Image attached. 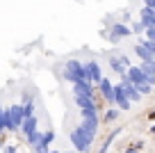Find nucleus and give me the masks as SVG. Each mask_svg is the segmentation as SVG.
I'll list each match as a JSON object with an SVG mask.
<instances>
[{
  "label": "nucleus",
  "mask_w": 155,
  "mask_h": 153,
  "mask_svg": "<svg viewBox=\"0 0 155 153\" xmlns=\"http://www.w3.org/2000/svg\"><path fill=\"white\" fill-rule=\"evenodd\" d=\"M50 153H59V151H50Z\"/></svg>",
  "instance_id": "c85d7f7f"
},
{
  "label": "nucleus",
  "mask_w": 155,
  "mask_h": 153,
  "mask_svg": "<svg viewBox=\"0 0 155 153\" xmlns=\"http://www.w3.org/2000/svg\"><path fill=\"white\" fill-rule=\"evenodd\" d=\"M141 71L148 76V82H150V85H155V59L144 62V64H141Z\"/></svg>",
  "instance_id": "4468645a"
},
{
  "label": "nucleus",
  "mask_w": 155,
  "mask_h": 153,
  "mask_svg": "<svg viewBox=\"0 0 155 153\" xmlns=\"http://www.w3.org/2000/svg\"><path fill=\"white\" fill-rule=\"evenodd\" d=\"M110 66L116 71V76H121V78H126V71H128V66L121 62V57H110Z\"/></svg>",
  "instance_id": "ddd939ff"
},
{
  "label": "nucleus",
  "mask_w": 155,
  "mask_h": 153,
  "mask_svg": "<svg viewBox=\"0 0 155 153\" xmlns=\"http://www.w3.org/2000/svg\"><path fill=\"white\" fill-rule=\"evenodd\" d=\"M75 103L80 110H89V107H96L94 103V96H75Z\"/></svg>",
  "instance_id": "2eb2a0df"
},
{
  "label": "nucleus",
  "mask_w": 155,
  "mask_h": 153,
  "mask_svg": "<svg viewBox=\"0 0 155 153\" xmlns=\"http://www.w3.org/2000/svg\"><path fill=\"white\" fill-rule=\"evenodd\" d=\"M116 117H119V110H116V107H110V110H107V114H105V121H114Z\"/></svg>",
  "instance_id": "412c9836"
},
{
  "label": "nucleus",
  "mask_w": 155,
  "mask_h": 153,
  "mask_svg": "<svg viewBox=\"0 0 155 153\" xmlns=\"http://www.w3.org/2000/svg\"><path fill=\"white\" fill-rule=\"evenodd\" d=\"M41 139H44V142H53V139H55V133H53V130H46V133H44V137H41Z\"/></svg>",
  "instance_id": "5701e85b"
},
{
  "label": "nucleus",
  "mask_w": 155,
  "mask_h": 153,
  "mask_svg": "<svg viewBox=\"0 0 155 153\" xmlns=\"http://www.w3.org/2000/svg\"><path fill=\"white\" fill-rule=\"evenodd\" d=\"M37 124H39V121H37V117H25V119H23V126H21V130H23V133H25V137H28V135H32L34 133V130H37Z\"/></svg>",
  "instance_id": "f8f14e48"
},
{
  "label": "nucleus",
  "mask_w": 155,
  "mask_h": 153,
  "mask_svg": "<svg viewBox=\"0 0 155 153\" xmlns=\"http://www.w3.org/2000/svg\"><path fill=\"white\" fill-rule=\"evenodd\" d=\"M135 53L139 55V57L144 59V62H148V59H155V55L150 53V50H148L146 46H141V43H137V46H135Z\"/></svg>",
  "instance_id": "f3484780"
},
{
  "label": "nucleus",
  "mask_w": 155,
  "mask_h": 153,
  "mask_svg": "<svg viewBox=\"0 0 155 153\" xmlns=\"http://www.w3.org/2000/svg\"><path fill=\"white\" fill-rule=\"evenodd\" d=\"M130 32H132V30L126 28L123 23H114V28H112V34H110V41H119V39L128 37Z\"/></svg>",
  "instance_id": "1a4fd4ad"
},
{
  "label": "nucleus",
  "mask_w": 155,
  "mask_h": 153,
  "mask_svg": "<svg viewBox=\"0 0 155 153\" xmlns=\"http://www.w3.org/2000/svg\"><path fill=\"white\" fill-rule=\"evenodd\" d=\"M146 7H150V9H155V0H144Z\"/></svg>",
  "instance_id": "bb28decb"
},
{
  "label": "nucleus",
  "mask_w": 155,
  "mask_h": 153,
  "mask_svg": "<svg viewBox=\"0 0 155 153\" xmlns=\"http://www.w3.org/2000/svg\"><path fill=\"white\" fill-rule=\"evenodd\" d=\"M34 153H50V144L48 142H44V139H41V142H39V144H34Z\"/></svg>",
  "instance_id": "6ab92c4d"
},
{
  "label": "nucleus",
  "mask_w": 155,
  "mask_h": 153,
  "mask_svg": "<svg viewBox=\"0 0 155 153\" xmlns=\"http://www.w3.org/2000/svg\"><path fill=\"white\" fill-rule=\"evenodd\" d=\"M84 71H87V80H91L94 85H98V82L103 80V73H101V66H98V62H87L84 64Z\"/></svg>",
  "instance_id": "39448f33"
},
{
  "label": "nucleus",
  "mask_w": 155,
  "mask_h": 153,
  "mask_svg": "<svg viewBox=\"0 0 155 153\" xmlns=\"http://www.w3.org/2000/svg\"><path fill=\"white\" fill-rule=\"evenodd\" d=\"M126 78L132 82V85H137V87H139V85H144V82H148V76H146V73L141 71V66H132V64L128 66Z\"/></svg>",
  "instance_id": "7ed1b4c3"
},
{
  "label": "nucleus",
  "mask_w": 155,
  "mask_h": 153,
  "mask_svg": "<svg viewBox=\"0 0 155 153\" xmlns=\"http://www.w3.org/2000/svg\"><path fill=\"white\" fill-rule=\"evenodd\" d=\"M98 89H101V94H103V98L105 100H114V85H112L110 80H105V78H103L101 82H98Z\"/></svg>",
  "instance_id": "9d476101"
},
{
  "label": "nucleus",
  "mask_w": 155,
  "mask_h": 153,
  "mask_svg": "<svg viewBox=\"0 0 155 153\" xmlns=\"http://www.w3.org/2000/svg\"><path fill=\"white\" fill-rule=\"evenodd\" d=\"M139 146H141V144H137V146H130L126 153H139Z\"/></svg>",
  "instance_id": "a878e982"
},
{
  "label": "nucleus",
  "mask_w": 155,
  "mask_h": 153,
  "mask_svg": "<svg viewBox=\"0 0 155 153\" xmlns=\"http://www.w3.org/2000/svg\"><path fill=\"white\" fill-rule=\"evenodd\" d=\"M121 87H123V91H126V96H128L130 100H135V103H137V100L141 98V94H139V89H137V85H132V82L128 80V78H123Z\"/></svg>",
  "instance_id": "6e6552de"
},
{
  "label": "nucleus",
  "mask_w": 155,
  "mask_h": 153,
  "mask_svg": "<svg viewBox=\"0 0 155 153\" xmlns=\"http://www.w3.org/2000/svg\"><path fill=\"white\" fill-rule=\"evenodd\" d=\"M9 110H12V119H14V128L18 130L25 119V107H23V103H18V105H12Z\"/></svg>",
  "instance_id": "0eeeda50"
},
{
  "label": "nucleus",
  "mask_w": 155,
  "mask_h": 153,
  "mask_svg": "<svg viewBox=\"0 0 155 153\" xmlns=\"http://www.w3.org/2000/svg\"><path fill=\"white\" fill-rule=\"evenodd\" d=\"M141 21H144L146 28L155 25V9H150V7H144V9H141Z\"/></svg>",
  "instance_id": "dca6fc26"
},
{
  "label": "nucleus",
  "mask_w": 155,
  "mask_h": 153,
  "mask_svg": "<svg viewBox=\"0 0 155 153\" xmlns=\"http://www.w3.org/2000/svg\"><path fill=\"white\" fill-rule=\"evenodd\" d=\"M132 32H146L144 21H137V23H132Z\"/></svg>",
  "instance_id": "4be33fe9"
},
{
  "label": "nucleus",
  "mask_w": 155,
  "mask_h": 153,
  "mask_svg": "<svg viewBox=\"0 0 155 153\" xmlns=\"http://www.w3.org/2000/svg\"><path fill=\"white\" fill-rule=\"evenodd\" d=\"M114 100H116V107H119V110H128V107H130V98L126 96V91H123L121 85L114 87Z\"/></svg>",
  "instance_id": "423d86ee"
},
{
  "label": "nucleus",
  "mask_w": 155,
  "mask_h": 153,
  "mask_svg": "<svg viewBox=\"0 0 155 153\" xmlns=\"http://www.w3.org/2000/svg\"><path fill=\"white\" fill-rule=\"evenodd\" d=\"M146 39H153V41H155V25L146 28Z\"/></svg>",
  "instance_id": "b1692460"
},
{
  "label": "nucleus",
  "mask_w": 155,
  "mask_h": 153,
  "mask_svg": "<svg viewBox=\"0 0 155 153\" xmlns=\"http://www.w3.org/2000/svg\"><path fill=\"white\" fill-rule=\"evenodd\" d=\"M64 78L71 82H80L87 80V71H84V64H80L78 59H68L66 62V71H64Z\"/></svg>",
  "instance_id": "f03ea898"
},
{
  "label": "nucleus",
  "mask_w": 155,
  "mask_h": 153,
  "mask_svg": "<svg viewBox=\"0 0 155 153\" xmlns=\"http://www.w3.org/2000/svg\"><path fill=\"white\" fill-rule=\"evenodd\" d=\"M41 137H44V133H41V130H34L32 135H28V144H30V146H34V144L41 142Z\"/></svg>",
  "instance_id": "a211bd4d"
},
{
  "label": "nucleus",
  "mask_w": 155,
  "mask_h": 153,
  "mask_svg": "<svg viewBox=\"0 0 155 153\" xmlns=\"http://www.w3.org/2000/svg\"><path fill=\"white\" fill-rule=\"evenodd\" d=\"M91 142H94V135L89 133L82 124L71 130V144H73V148H78L80 153H87L89 148H91Z\"/></svg>",
  "instance_id": "f257e3e1"
},
{
  "label": "nucleus",
  "mask_w": 155,
  "mask_h": 153,
  "mask_svg": "<svg viewBox=\"0 0 155 153\" xmlns=\"http://www.w3.org/2000/svg\"><path fill=\"white\" fill-rule=\"evenodd\" d=\"M73 94H75V96H96V91H94V82L91 80L73 82Z\"/></svg>",
  "instance_id": "20e7f679"
},
{
  "label": "nucleus",
  "mask_w": 155,
  "mask_h": 153,
  "mask_svg": "<svg viewBox=\"0 0 155 153\" xmlns=\"http://www.w3.org/2000/svg\"><path fill=\"white\" fill-rule=\"evenodd\" d=\"M139 43H141V46H146L150 53L155 55V41H153V39H139Z\"/></svg>",
  "instance_id": "aec40b11"
},
{
  "label": "nucleus",
  "mask_w": 155,
  "mask_h": 153,
  "mask_svg": "<svg viewBox=\"0 0 155 153\" xmlns=\"http://www.w3.org/2000/svg\"><path fill=\"white\" fill-rule=\"evenodd\" d=\"M64 153H73V151H64Z\"/></svg>",
  "instance_id": "c756f323"
},
{
  "label": "nucleus",
  "mask_w": 155,
  "mask_h": 153,
  "mask_svg": "<svg viewBox=\"0 0 155 153\" xmlns=\"http://www.w3.org/2000/svg\"><path fill=\"white\" fill-rule=\"evenodd\" d=\"M0 130H5V107L0 105Z\"/></svg>",
  "instance_id": "393cba45"
},
{
  "label": "nucleus",
  "mask_w": 155,
  "mask_h": 153,
  "mask_svg": "<svg viewBox=\"0 0 155 153\" xmlns=\"http://www.w3.org/2000/svg\"><path fill=\"white\" fill-rule=\"evenodd\" d=\"M82 119H84L82 126L94 135V137H96V133H98V114H89V117H82Z\"/></svg>",
  "instance_id": "9b49d317"
},
{
  "label": "nucleus",
  "mask_w": 155,
  "mask_h": 153,
  "mask_svg": "<svg viewBox=\"0 0 155 153\" xmlns=\"http://www.w3.org/2000/svg\"><path fill=\"white\" fill-rule=\"evenodd\" d=\"M0 146H2V142H0Z\"/></svg>",
  "instance_id": "7c9ffc66"
},
{
  "label": "nucleus",
  "mask_w": 155,
  "mask_h": 153,
  "mask_svg": "<svg viewBox=\"0 0 155 153\" xmlns=\"http://www.w3.org/2000/svg\"><path fill=\"white\" fill-rule=\"evenodd\" d=\"M5 153H16V146H7V148H5Z\"/></svg>",
  "instance_id": "cd10ccee"
}]
</instances>
